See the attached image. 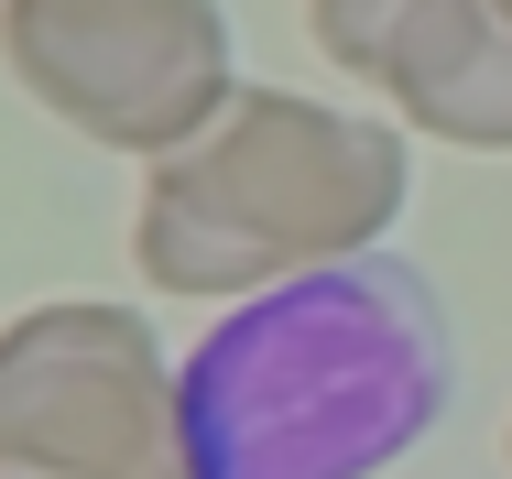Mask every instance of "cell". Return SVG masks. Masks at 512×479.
<instances>
[{"label":"cell","instance_id":"2","mask_svg":"<svg viewBox=\"0 0 512 479\" xmlns=\"http://www.w3.org/2000/svg\"><path fill=\"white\" fill-rule=\"evenodd\" d=\"M404 207V120L327 109L306 88H240L131 207V262L153 294L240 305L295 273L360 262Z\"/></svg>","mask_w":512,"mask_h":479},{"label":"cell","instance_id":"4","mask_svg":"<svg viewBox=\"0 0 512 479\" xmlns=\"http://www.w3.org/2000/svg\"><path fill=\"white\" fill-rule=\"evenodd\" d=\"M0 66L99 153H186L240 98L218 0H0Z\"/></svg>","mask_w":512,"mask_h":479},{"label":"cell","instance_id":"5","mask_svg":"<svg viewBox=\"0 0 512 479\" xmlns=\"http://www.w3.org/2000/svg\"><path fill=\"white\" fill-rule=\"evenodd\" d=\"M338 77L393 98V120L458 153H512V22L491 0H306Z\"/></svg>","mask_w":512,"mask_h":479},{"label":"cell","instance_id":"6","mask_svg":"<svg viewBox=\"0 0 512 479\" xmlns=\"http://www.w3.org/2000/svg\"><path fill=\"white\" fill-rule=\"evenodd\" d=\"M491 11H502V22H512V0H491Z\"/></svg>","mask_w":512,"mask_h":479},{"label":"cell","instance_id":"1","mask_svg":"<svg viewBox=\"0 0 512 479\" xmlns=\"http://www.w3.org/2000/svg\"><path fill=\"white\" fill-rule=\"evenodd\" d=\"M447 414V316L414 262L240 294L186 349V479H382Z\"/></svg>","mask_w":512,"mask_h":479},{"label":"cell","instance_id":"3","mask_svg":"<svg viewBox=\"0 0 512 479\" xmlns=\"http://www.w3.org/2000/svg\"><path fill=\"white\" fill-rule=\"evenodd\" d=\"M0 479H186V371L142 305H22L0 327Z\"/></svg>","mask_w":512,"mask_h":479}]
</instances>
